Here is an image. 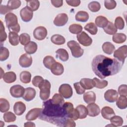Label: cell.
Returning a JSON list of instances; mask_svg holds the SVG:
<instances>
[{
    "label": "cell",
    "instance_id": "cell-37",
    "mask_svg": "<svg viewBox=\"0 0 127 127\" xmlns=\"http://www.w3.org/2000/svg\"><path fill=\"white\" fill-rule=\"evenodd\" d=\"M27 6L32 11L38 10L40 6V2L38 0H26Z\"/></svg>",
    "mask_w": 127,
    "mask_h": 127
},
{
    "label": "cell",
    "instance_id": "cell-40",
    "mask_svg": "<svg viewBox=\"0 0 127 127\" xmlns=\"http://www.w3.org/2000/svg\"><path fill=\"white\" fill-rule=\"evenodd\" d=\"M10 108L9 102L4 98L0 99V111L1 113L6 112Z\"/></svg>",
    "mask_w": 127,
    "mask_h": 127
},
{
    "label": "cell",
    "instance_id": "cell-44",
    "mask_svg": "<svg viewBox=\"0 0 127 127\" xmlns=\"http://www.w3.org/2000/svg\"><path fill=\"white\" fill-rule=\"evenodd\" d=\"M88 7L89 9L93 12H96L98 11L101 8V5L99 2L96 1H93L90 2L88 5Z\"/></svg>",
    "mask_w": 127,
    "mask_h": 127
},
{
    "label": "cell",
    "instance_id": "cell-14",
    "mask_svg": "<svg viewBox=\"0 0 127 127\" xmlns=\"http://www.w3.org/2000/svg\"><path fill=\"white\" fill-rule=\"evenodd\" d=\"M118 98V93L116 90L109 89L104 93L105 99L110 103L115 102Z\"/></svg>",
    "mask_w": 127,
    "mask_h": 127
},
{
    "label": "cell",
    "instance_id": "cell-11",
    "mask_svg": "<svg viewBox=\"0 0 127 127\" xmlns=\"http://www.w3.org/2000/svg\"><path fill=\"white\" fill-rule=\"evenodd\" d=\"M32 64V58L28 54H22L19 59V64L24 68L30 67Z\"/></svg>",
    "mask_w": 127,
    "mask_h": 127
},
{
    "label": "cell",
    "instance_id": "cell-29",
    "mask_svg": "<svg viewBox=\"0 0 127 127\" xmlns=\"http://www.w3.org/2000/svg\"><path fill=\"white\" fill-rule=\"evenodd\" d=\"M51 42L56 45H61L65 42V38L62 35L59 34H55L51 38Z\"/></svg>",
    "mask_w": 127,
    "mask_h": 127
},
{
    "label": "cell",
    "instance_id": "cell-42",
    "mask_svg": "<svg viewBox=\"0 0 127 127\" xmlns=\"http://www.w3.org/2000/svg\"><path fill=\"white\" fill-rule=\"evenodd\" d=\"M68 29L70 33L74 34H78L82 32L83 28L80 24H72L69 26Z\"/></svg>",
    "mask_w": 127,
    "mask_h": 127
},
{
    "label": "cell",
    "instance_id": "cell-33",
    "mask_svg": "<svg viewBox=\"0 0 127 127\" xmlns=\"http://www.w3.org/2000/svg\"><path fill=\"white\" fill-rule=\"evenodd\" d=\"M126 35L125 34L122 33H116L113 35L112 37L113 41L117 44L123 43L126 41Z\"/></svg>",
    "mask_w": 127,
    "mask_h": 127
},
{
    "label": "cell",
    "instance_id": "cell-8",
    "mask_svg": "<svg viewBox=\"0 0 127 127\" xmlns=\"http://www.w3.org/2000/svg\"><path fill=\"white\" fill-rule=\"evenodd\" d=\"M77 39L79 43L83 46H89L92 43V39L85 32L83 31L77 34Z\"/></svg>",
    "mask_w": 127,
    "mask_h": 127
},
{
    "label": "cell",
    "instance_id": "cell-32",
    "mask_svg": "<svg viewBox=\"0 0 127 127\" xmlns=\"http://www.w3.org/2000/svg\"><path fill=\"white\" fill-rule=\"evenodd\" d=\"M76 110L78 112L79 119H84L87 117L88 115V110L85 106L83 105H79L76 107Z\"/></svg>",
    "mask_w": 127,
    "mask_h": 127
},
{
    "label": "cell",
    "instance_id": "cell-46",
    "mask_svg": "<svg viewBox=\"0 0 127 127\" xmlns=\"http://www.w3.org/2000/svg\"><path fill=\"white\" fill-rule=\"evenodd\" d=\"M3 118L5 122L10 123L14 122L16 120V117L13 113L11 112H8L4 114Z\"/></svg>",
    "mask_w": 127,
    "mask_h": 127
},
{
    "label": "cell",
    "instance_id": "cell-6",
    "mask_svg": "<svg viewBox=\"0 0 127 127\" xmlns=\"http://www.w3.org/2000/svg\"><path fill=\"white\" fill-rule=\"evenodd\" d=\"M127 56V46L124 45L114 51V57L124 64L125 59Z\"/></svg>",
    "mask_w": 127,
    "mask_h": 127
},
{
    "label": "cell",
    "instance_id": "cell-15",
    "mask_svg": "<svg viewBox=\"0 0 127 127\" xmlns=\"http://www.w3.org/2000/svg\"><path fill=\"white\" fill-rule=\"evenodd\" d=\"M88 115L90 117L97 116L100 113V109L98 105L94 103H90L87 106Z\"/></svg>",
    "mask_w": 127,
    "mask_h": 127
},
{
    "label": "cell",
    "instance_id": "cell-57",
    "mask_svg": "<svg viewBox=\"0 0 127 127\" xmlns=\"http://www.w3.org/2000/svg\"><path fill=\"white\" fill-rule=\"evenodd\" d=\"M65 1L69 5L74 7L78 6L80 3V0H66Z\"/></svg>",
    "mask_w": 127,
    "mask_h": 127
},
{
    "label": "cell",
    "instance_id": "cell-1",
    "mask_svg": "<svg viewBox=\"0 0 127 127\" xmlns=\"http://www.w3.org/2000/svg\"><path fill=\"white\" fill-rule=\"evenodd\" d=\"M123 65L116 59L110 58L102 55L96 56L92 62L94 73L101 79L118 73L121 70Z\"/></svg>",
    "mask_w": 127,
    "mask_h": 127
},
{
    "label": "cell",
    "instance_id": "cell-16",
    "mask_svg": "<svg viewBox=\"0 0 127 127\" xmlns=\"http://www.w3.org/2000/svg\"><path fill=\"white\" fill-rule=\"evenodd\" d=\"M42 108H33L30 110L26 114L25 118L27 121H34L39 117Z\"/></svg>",
    "mask_w": 127,
    "mask_h": 127
},
{
    "label": "cell",
    "instance_id": "cell-60",
    "mask_svg": "<svg viewBox=\"0 0 127 127\" xmlns=\"http://www.w3.org/2000/svg\"><path fill=\"white\" fill-rule=\"evenodd\" d=\"M0 14H5L6 13L8 12H10L11 10H10L8 7L6 6V5H0Z\"/></svg>",
    "mask_w": 127,
    "mask_h": 127
},
{
    "label": "cell",
    "instance_id": "cell-22",
    "mask_svg": "<svg viewBox=\"0 0 127 127\" xmlns=\"http://www.w3.org/2000/svg\"><path fill=\"white\" fill-rule=\"evenodd\" d=\"M3 81L7 83L14 82L16 79V75L13 71H8L5 72L2 77Z\"/></svg>",
    "mask_w": 127,
    "mask_h": 127
},
{
    "label": "cell",
    "instance_id": "cell-51",
    "mask_svg": "<svg viewBox=\"0 0 127 127\" xmlns=\"http://www.w3.org/2000/svg\"><path fill=\"white\" fill-rule=\"evenodd\" d=\"M0 42L2 43L5 41L7 38V34L5 32V28L3 26V23L1 20H0Z\"/></svg>",
    "mask_w": 127,
    "mask_h": 127
},
{
    "label": "cell",
    "instance_id": "cell-52",
    "mask_svg": "<svg viewBox=\"0 0 127 127\" xmlns=\"http://www.w3.org/2000/svg\"><path fill=\"white\" fill-rule=\"evenodd\" d=\"M104 5L108 9H113L116 7L117 3L113 0H106L104 1Z\"/></svg>",
    "mask_w": 127,
    "mask_h": 127
},
{
    "label": "cell",
    "instance_id": "cell-36",
    "mask_svg": "<svg viewBox=\"0 0 127 127\" xmlns=\"http://www.w3.org/2000/svg\"><path fill=\"white\" fill-rule=\"evenodd\" d=\"M116 105L117 107L121 109H125L127 107V97L121 96L117 99Z\"/></svg>",
    "mask_w": 127,
    "mask_h": 127
},
{
    "label": "cell",
    "instance_id": "cell-62",
    "mask_svg": "<svg viewBox=\"0 0 127 127\" xmlns=\"http://www.w3.org/2000/svg\"><path fill=\"white\" fill-rule=\"evenodd\" d=\"M0 69H1V73H2V68H0ZM2 77H3V75L1 74V76H0V78H2Z\"/></svg>",
    "mask_w": 127,
    "mask_h": 127
},
{
    "label": "cell",
    "instance_id": "cell-41",
    "mask_svg": "<svg viewBox=\"0 0 127 127\" xmlns=\"http://www.w3.org/2000/svg\"><path fill=\"white\" fill-rule=\"evenodd\" d=\"M110 123L114 127H120L123 125V119L122 117L118 116H114L110 119Z\"/></svg>",
    "mask_w": 127,
    "mask_h": 127
},
{
    "label": "cell",
    "instance_id": "cell-31",
    "mask_svg": "<svg viewBox=\"0 0 127 127\" xmlns=\"http://www.w3.org/2000/svg\"><path fill=\"white\" fill-rule=\"evenodd\" d=\"M103 29L104 32L109 35H114L117 32V28L111 21H108L107 25L103 28Z\"/></svg>",
    "mask_w": 127,
    "mask_h": 127
},
{
    "label": "cell",
    "instance_id": "cell-2",
    "mask_svg": "<svg viewBox=\"0 0 127 127\" xmlns=\"http://www.w3.org/2000/svg\"><path fill=\"white\" fill-rule=\"evenodd\" d=\"M68 116L63 105L56 104L51 99L43 103L42 111L39 119L58 127H64Z\"/></svg>",
    "mask_w": 127,
    "mask_h": 127
},
{
    "label": "cell",
    "instance_id": "cell-13",
    "mask_svg": "<svg viewBox=\"0 0 127 127\" xmlns=\"http://www.w3.org/2000/svg\"><path fill=\"white\" fill-rule=\"evenodd\" d=\"M68 17L66 13L58 14L54 20V24L57 26H63L67 22Z\"/></svg>",
    "mask_w": 127,
    "mask_h": 127
},
{
    "label": "cell",
    "instance_id": "cell-28",
    "mask_svg": "<svg viewBox=\"0 0 127 127\" xmlns=\"http://www.w3.org/2000/svg\"><path fill=\"white\" fill-rule=\"evenodd\" d=\"M75 18L77 21L85 22L88 20L89 14L85 11H79L76 14Z\"/></svg>",
    "mask_w": 127,
    "mask_h": 127
},
{
    "label": "cell",
    "instance_id": "cell-23",
    "mask_svg": "<svg viewBox=\"0 0 127 127\" xmlns=\"http://www.w3.org/2000/svg\"><path fill=\"white\" fill-rule=\"evenodd\" d=\"M83 99L87 104L94 103L96 101V94L93 91H88L83 94Z\"/></svg>",
    "mask_w": 127,
    "mask_h": 127
},
{
    "label": "cell",
    "instance_id": "cell-5",
    "mask_svg": "<svg viewBox=\"0 0 127 127\" xmlns=\"http://www.w3.org/2000/svg\"><path fill=\"white\" fill-rule=\"evenodd\" d=\"M67 46L71 51L72 56L78 58L81 57L84 53V50L81 48L79 44L74 40L69 41L67 43Z\"/></svg>",
    "mask_w": 127,
    "mask_h": 127
},
{
    "label": "cell",
    "instance_id": "cell-19",
    "mask_svg": "<svg viewBox=\"0 0 127 127\" xmlns=\"http://www.w3.org/2000/svg\"><path fill=\"white\" fill-rule=\"evenodd\" d=\"M51 72L56 75H60L64 71V67L63 64L59 62H55L51 68Z\"/></svg>",
    "mask_w": 127,
    "mask_h": 127
},
{
    "label": "cell",
    "instance_id": "cell-50",
    "mask_svg": "<svg viewBox=\"0 0 127 127\" xmlns=\"http://www.w3.org/2000/svg\"><path fill=\"white\" fill-rule=\"evenodd\" d=\"M115 26L119 30H122L125 27V22L122 17L118 16L115 20Z\"/></svg>",
    "mask_w": 127,
    "mask_h": 127
},
{
    "label": "cell",
    "instance_id": "cell-47",
    "mask_svg": "<svg viewBox=\"0 0 127 127\" xmlns=\"http://www.w3.org/2000/svg\"><path fill=\"white\" fill-rule=\"evenodd\" d=\"M19 42L22 45H26L30 42V36L27 33H22L19 36Z\"/></svg>",
    "mask_w": 127,
    "mask_h": 127
},
{
    "label": "cell",
    "instance_id": "cell-18",
    "mask_svg": "<svg viewBox=\"0 0 127 127\" xmlns=\"http://www.w3.org/2000/svg\"><path fill=\"white\" fill-rule=\"evenodd\" d=\"M26 110V106L24 103L21 101H18L15 103L13 106V111L16 115H22Z\"/></svg>",
    "mask_w": 127,
    "mask_h": 127
},
{
    "label": "cell",
    "instance_id": "cell-49",
    "mask_svg": "<svg viewBox=\"0 0 127 127\" xmlns=\"http://www.w3.org/2000/svg\"><path fill=\"white\" fill-rule=\"evenodd\" d=\"M52 101L56 104H58L60 105H63L64 103V97L60 94L56 93L54 95L52 99H51Z\"/></svg>",
    "mask_w": 127,
    "mask_h": 127
},
{
    "label": "cell",
    "instance_id": "cell-48",
    "mask_svg": "<svg viewBox=\"0 0 127 127\" xmlns=\"http://www.w3.org/2000/svg\"><path fill=\"white\" fill-rule=\"evenodd\" d=\"M63 107L64 111L65 112V113H66V114L67 115L68 118V116L74 110V108H73V104L70 102H65V103H64V104L63 105Z\"/></svg>",
    "mask_w": 127,
    "mask_h": 127
},
{
    "label": "cell",
    "instance_id": "cell-7",
    "mask_svg": "<svg viewBox=\"0 0 127 127\" xmlns=\"http://www.w3.org/2000/svg\"><path fill=\"white\" fill-rule=\"evenodd\" d=\"M59 92L65 99L70 98L73 94L72 89L68 84H63L59 88Z\"/></svg>",
    "mask_w": 127,
    "mask_h": 127
},
{
    "label": "cell",
    "instance_id": "cell-39",
    "mask_svg": "<svg viewBox=\"0 0 127 127\" xmlns=\"http://www.w3.org/2000/svg\"><path fill=\"white\" fill-rule=\"evenodd\" d=\"M55 62H56V61L54 58L50 56H47L43 59V64L44 66L49 69H51L52 66Z\"/></svg>",
    "mask_w": 127,
    "mask_h": 127
},
{
    "label": "cell",
    "instance_id": "cell-58",
    "mask_svg": "<svg viewBox=\"0 0 127 127\" xmlns=\"http://www.w3.org/2000/svg\"><path fill=\"white\" fill-rule=\"evenodd\" d=\"M51 2L56 7H61L63 4V1L62 0H52Z\"/></svg>",
    "mask_w": 127,
    "mask_h": 127
},
{
    "label": "cell",
    "instance_id": "cell-61",
    "mask_svg": "<svg viewBox=\"0 0 127 127\" xmlns=\"http://www.w3.org/2000/svg\"><path fill=\"white\" fill-rule=\"evenodd\" d=\"M24 126L25 127H35V125L32 123V122H26L24 124Z\"/></svg>",
    "mask_w": 127,
    "mask_h": 127
},
{
    "label": "cell",
    "instance_id": "cell-26",
    "mask_svg": "<svg viewBox=\"0 0 127 127\" xmlns=\"http://www.w3.org/2000/svg\"><path fill=\"white\" fill-rule=\"evenodd\" d=\"M37 44L34 42L31 41L25 46L24 50L27 54H33L37 51Z\"/></svg>",
    "mask_w": 127,
    "mask_h": 127
},
{
    "label": "cell",
    "instance_id": "cell-54",
    "mask_svg": "<svg viewBox=\"0 0 127 127\" xmlns=\"http://www.w3.org/2000/svg\"><path fill=\"white\" fill-rule=\"evenodd\" d=\"M118 93L121 96L127 97V85L126 84L121 85L118 88Z\"/></svg>",
    "mask_w": 127,
    "mask_h": 127
},
{
    "label": "cell",
    "instance_id": "cell-30",
    "mask_svg": "<svg viewBox=\"0 0 127 127\" xmlns=\"http://www.w3.org/2000/svg\"><path fill=\"white\" fill-rule=\"evenodd\" d=\"M108 21H109L106 17L101 15L97 16L95 20V24L98 27L103 28L106 26L108 23Z\"/></svg>",
    "mask_w": 127,
    "mask_h": 127
},
{
    "label": "cell",
    "instance_id": "cell-35",
    "mask_svg": "<svg viewBox=\"0 0 127 127\" xmlns=\"http://www.w3.org/2000/svg\"><path fill=\"white\" fill-rule=\"evenodd\" d=\"M80 83L82 86L87 90H90L93 88L94 86L92 83V79L87 78H83L80 80Z\"/></svg>",
    "mask_w": 127,
    "mask_h": 127
},
{
    "label": "cell",
    "instance_id": "cell-56",
    "mask_svg": "<svg viewBox=\"0 0 127 127\" xmlns=\"http://www.w3.org/2000/svg\"><path fill=\"white\" fill-rule=\"evenodd\" d=\"M76 126V124L73 120L71 118H68L65 120L64 124V127H74Z\"/></svg>",
    "mask_w": 127,
    "mask_h": 127
},
{
    "label": "cell",
    "instance_id": "cell-21",
    "mask_svg": "<svg viewBox=\"0 0 127 127\" xmlns=\"http://www.w3.org/2000/svg\"><path fill=\"white\" fill-rule=\"evenodd\" d=\"M57 58L63 62H66L68 60L69 55L67 51L64 49H59L56 52Z\"/></svg>",
    "mask_w": 127,
    "mask_h": 127
},
{
    "label": "cell",
    "instance_id": "cell-10",
    "mask_svg": "<svg viewBox=\"0 0 127 127\" xmlns=\"http://www.w3.org/2000/svg\"><path fill=\"white\" fill-rule=\"evenodd\" d=\"M10 93L14 98H20L23 96L25 89L20 85H15L11 86L10 88Z\"/></svg>",
    "mask_w": 127,
    "mask_h": 127
},
{
    "label": "cell",
    "instance_id": "cell-25",
    "mask_svg": "<svg viewBox=\"0 0 127 127\" xmlns=\"http://www.w3.org/2000/svg\"><path fill=\"white\" fill-rule=\"evenodd\" d=\"M9 43L14 46L18 45L19 42V36L18 33L14 32H9L8 34Z\"/></svg>",
    "mask_w": 127,
    "mask_h": 127
},
{
    "label": "cell",
    "instance_id": "cell-17",
    "mask_svg": "<svg viewBox=\"0 0 127 127\" xmlns=\"http://www.w3.org/2000/svg\"><path fill=\"white\" fill-rule=\"evenodd\" d=\"M36 91L32 87H27L25 89L24 93L22 96L23 99L26 101L32 100L36 96Z\"/></svg>",
    "mask_w": 127,
    "mask_h": 127
},
{
    "label": "cell",
    "instance_id": "cell-3",
    "mask_svg": "<svg viewBox=\"0 0 127 127\" xmlns=\"http://www.w3.org/2000/svg\"><path fill=\"white\" fill-rule=\"evenodd\" d=\"M6 25L10 32L18 33L20 30V27L18 23L17 16L12 12H9L5 16Z\"/></svg>",
    "mask_w": 127,
    "mask_h": 127
},
{
    "label": "cell",
    "instance_id": "cell-59",
    "mask_svg": "<svg viewBox=\"0 0 127 127\" xmlns=\"http://www.w3.org/2000/svg\"><path fill=\"white\" fill-rule=\"evenodd\" d=\"M68 118H71L73 120H77L78 119H79L78 114L76 109H74L73 111L68 116Z\"/></svg>",
    "mask_w": 127,
    "mask_h": 127
},
{
    "label": "cell",
    "instance_id": "cell-12",
    "mask_svg": "<svg viewBox=\"0 0 127 127\" xmlns=\"http://www.w3.org/2000/svg\"><path fill=\"white\" fill-rule=\"evenodd\" d=\"M20 15L23 21L27 22L32 19L33 12L26 6L21 9L20 11Z\"/></svg>",
    "mask_w": 127,
    "mask_h": 127
},
{
    "label": "cell",
    "instance_id": "cell-4",
    "mask_svg": "<svg viewBox=\"0 0 127 127\" xmlns=\"http://www.w3.org/2000/svg\"><path fill=\"white\" fill-rule=\"evenodd\" d=\"M51 87L50 82L47 79H44L39 85L38 87L40 90V97L42 100H47L50 97Z\"/></svg>",
    "mask_w": 127,
    "mask_h": 127
},
{
    "label": "cell",
    "instance_id": "cell-43",
    "mask_svg": "<svg viewBox=\"0 0 127 127\" xmlns=\"http://www.w3.org/2000/svg\"><path fill=\"white\" fill-rule=\"evenodd\" d=\"M21 1L19 0H9L7 2V6L8 8L12 10L19 8L21 5Z\"/></svg>",
    "mask_w": 127,
    "mask_h": 127
},
{
    "label": "cell",
    "instance_id": "cell-55",
    "mask_svg": "<svg viewBox=\"0 0 127 127\" xmlns=\"http://www.w3.org/2000/svg\"><path fill=\"white\" fill-rule=\"evenodd\" d=\"M44 80L43 78L40 76H35L33 77L32 82L33 85L35 87H38L40 84Z\"/></svg>",
    "mask_w": 127,
    "mask_h": 127
},
{
    "label": "cell",
    "instance_id": "cell-24",
    "mask_svg": "<svg viewBox=\"0 0 127 127\" xmlns=\"http://www.w3.org/2000/svg\"><path fill=\"white\" fill-rule=\"evenodd\" d=\"M103 52L108 55H111L115 50L114 45L110 42H106L102 46Z\"/></svg>",
    "mask_w": 127,
    "mask_h": 127
},
{
    "label": "cell",
    "instance_id": "cell-20",
    "mask_svg": "<svg viewBox=\"0 0 127 127\" xmlns=\"http://www.w3.org/2000/svg\"><path fill=\"white\" fill-rule=\"evenodd\" d=\"M101 112L103 118L106 120H110L112 117L115 115L113 109L108 106L104 107L102 109Z\"/></svg>",
    "mask_w": 127,
    "mask_h": 127
},
{
    "label": "cell",
    "instance_id": "cell-38",
    "mask_svg": "<svg viewBox=\"0 0 127 127\" xmlns=\"http://www.w3.org/2000/svg\"><path fill=\"white\" fill-rule=\"evenodd\" d=\"M84 28L91 35L96 34L98 31V29L96 25L93 22H89L87 23L84 26Z\"/></svg>",
    "mask_w": 127,
    "mask_h": 127
},
{
    "label": "cell",
    "instance_id": "cell-9",
    "mask_svg": "<svg viewBox=\"0 0 127 127\" xmlns=\"http://www.w3.org/2000/svg\"><path fill=\"white\" fill-rule=\"evenodd\" d=\"M47 35V30L44 26H38L33 31V36L37 40H43Z\"/></svg>",
    "mask_w": 127,
    "mask_h": 127
},
{
    "label": "cell",
    "instance_id": "cell-45",
    "mask_svg": "<svg viewBox=\"0 0 127 127\" xmlns=\"http://www.w3.org/2000/svg\"><path fill=\"white\" fill-rule=\"evenodd\" d=\"M9 55L8 50L4 47H1L0 49V61H4L7 60Z\"/></svg>",
    "mask_w": 127,
    "mask_h": 127
},
{
    "label": "cell",
    "instance_id": "cell-27",
    "mask_svg": "<svg viewBox=\"0 0 127 127\" xmlns=\"http://www.w3.org/2000/svg\"><path fill=\"white\" fill-rule=\"evenodd\" d=\"M92 80V83L94 87L97 88L103 89L106 87L108 84V82L107 80H101L99 79L96 77L93 78Z\"/></svg>",
    "mask_w": 127,
    "mask_h": 127
},
{
    "label": "cell",
    "instance_id": "cell-34",
    "mask_svg": "<svg viewBox=\"0 0 127 127\" xmlns=\"http://www.w3.org/2000/svg\"><path fill=\"white\" fill-rule=\"evenodd\" d=\"M19 78L22 83L25 84L29 83L31 81V74L29 71H23L20 73Z\"/></svg>",
    "mask_w": 127,
    "mask_h": 127
},
{
    "label": "cell",
    "instance_id": "cell-53",
    "mask_svg": "<svg viewBox=\"0 0 127 127\" xmlns=\"http://www.w3.org/2000/svg\"><path fill=\"white\" fill-rule=\"evenodd\" d=\"M73 86L77 94L81 95L83 94L85 92V89L82 86L80 82L74 83L73 84Z\"/></svg>",
    "mask_w": 127,
    "mask_h": 127
}]
</instances>
